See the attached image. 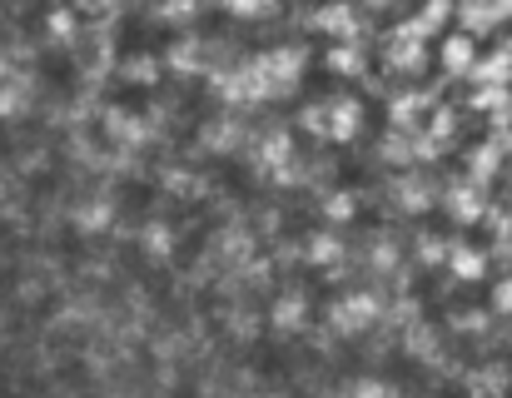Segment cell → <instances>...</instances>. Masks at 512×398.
Returning a JSON list of instances; mask_svg holds the SVG:
<instances>
[{
  "label": "cell",
  "instance_id": "cell-1",
  "mask_svg": "<svg viewBox=\"0 0 512 398\" xmlns=\"http://www.w3.org/2000/svg\"><path fill=\"white\" fill-rule=\"evenodd\" d=\"M438 55H443V70H453V75H468L473 65H478V35L468 30H453V35H443L438 40Z\"/></svg>",
  "mask_w": 512,
  "mask_h": 398
},
{
  "label": "cell",
  "instance_id": "cell-3",
  "mask_svg": "<svg viewBox=\"0 0 512 398\" xmlns=\"http://www.w3.org/2000/svg\"><path fill=\"white\" fill-rule=\"evenodd\" d=\"M358 115H363V105H358V100H339V105H334V135H353V130H358Z\"/></svg>",
  "mask_w": 512,
  "mask_h": 398
},
{
  "label": "cell",
  "instance_id": "cell-2",
  "mask_svg": "<svg viewBox=\"0 0 512 398\" xmlns=\"http://www.w3.org/2000/svg\"><path fill=\"white\" fill-rule=\"evenodd\" d=\"M453 269L478 284V279H488V254H483L478 244H458V249H453Z\"/></svg>",
  "mask_w": 512,
  "mask_h": 398
}]
</instances>
